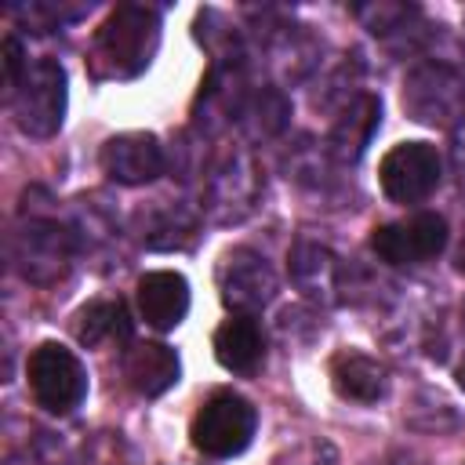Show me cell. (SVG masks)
Segmentation results:
<instances>
[{"label": "cell", "mask_w": 465, "mask_h": 465, "mask_svg": "<svg viewBox=\"0 0 465 465\" xmlns=\"http://www.w3.org/2000/svg\"><path fill=\"white\" fill-rule=\"evenodd\" d=\"M160 47V18L153 7L124 4L116 7L91 44L94 73L105 80H131L138 76Z\"/></svg>", "instance_id": "cell-1"}, {"label": "cell", "mask_w": 465, "mask_h": 465, "mask_svg": "<svg viewBox=\"0 0 465 465\" xmlns=\"http://www.w3.org/2000/svg\"><path fill=\"white\" fill-rule=\"evenodd\" d=\"M15 124L33 138H51L65 120V69L54 58L29 62L25 76L11 91Z\"/></svg>", "instance_id": "cell-2"}, {"label": "cell", "mask_w": 465, "mask_h": 465, "mask_svg": "<svg viewBox=\"0 0 465 465\" xmlns=\"http://www.w3.org/2000/svg\"><path fill=\"white\" fill-rule=\"evenodd\" d=\"M25 378H29L33 400L51 414H69L87 396V371L80 356L58 341H44L29 352Z\"/></svg>", "instance_id": "cell-3"}, {"label": "cell", "mask_w": 465, "mask_h": 465, "mask_svg": "<svg viewBox=\"0 0 465 465\" xmlns=\"http://www.w3.org/2000/svg\"><path fill=\"white\" fill-rule=\"evenodd\" d=\"M403 109L429 127H454L465 120V76L454 65L425 62L403 80Z\"/></svg>", "instance_id": "cell-4"}, {"label": "cell", "mask_w": 465, "mask_h": 465, "mask_svg": "<svg viewBox=\"0 0 465 465\" xmlns=\"http://www.w3.org/2000/svg\"><path fill=\"white\" fill-rule=\"evenodd\" d=\"M258 429L254 407L236 396V392H214L207 403H200L193 418V447L203 450L207 458H232L240 454Z\"/></svg>", "instance_id": "cell-5"}, {"label": "cell", "mask_w": 465, "mask_h": 465, "mask_svg": "<svg viewBox=\"0 0 465 465\" xmlns=\"http://www.w3.org/2000/svg\"><path fill=\"white\" fill-rule=\"evenodd\" d=\"M443 178V160L429 142H400L378 163L381 193L392 203H421Z\"/></svg>", "instance_id": "cell-6"}, {"label": "cell", "mask_w": 465, "mask_h": 465, "mask_svg": "<svg viewBox=\"0 0 465 465\" xmlns=\"http://www.w3.org/2000/svg\"><path fill=\"white\" fill-rule=\"evenodd\" d=\"M371 247L389 265H421L447 247V218L436 211H418L374 229Z\"/></svg>", "instance_id": "cell-7"}, {"label": "cell", "mask_w": 465, "mask_h": 465, "mask_svg": "<svg viewBox=\"0 0 465 465\" xmlns=\"http://www.w3.org/2000/svg\"><path fill=\"white\" fill-rule=\"evenodd\" d=\"M69 254H73V247H69L65 229L51 225V222H29L11 240V258H15L18 272L33 283L58 280L69 265Z\"/></svg>", "instance_id": "cell-8"}, {"label": "cell", "mask_w": 465, "mask_h": 465, "mask_svg": "<svg viewBox=\"0 0 465 465\" xmlns=\"http://www.w3.org/2000/svg\"><path fill=\"white\" fill-rule=\"evenodd\" d=\"M102 171L120 185H145L163 174V149L145 131L116 134L102 145Z\"/></svg>", "instance_id": "cell-9"}, {"label": "cell", "mask_w": 465, "mask_h": 465, "mask_svg": "<svg viewBox=\"0 0 465 465\" xmlns=\"http://www.w3.org/2000/svg\"><path fill=\"white\" fill-rule=\"evenodd\" d=\"M218 280H222V298H225V305L236 309V312H251V316H254V309H262V305L272 298V291H276L272 269H269L265 258L254 254V251H232V254H225Z\"/></svg>", "instance_id": "cell-10"}, {"label": "cell", "mask_w": 465, "mask_h": 465, "mask_svg": "<svg viewBox=\"0 0 465 465\" xmlns=\"http://www.w3.org/2000/svg\"><path fill=\"white\" fill-rule=\"evenodd\" d=\"M138 312L156 331H174L189 312V283L182 272L156 269L138 280Z\"/></svg>", "instance_id": "cell-11"}, {"label": "cell", "mask_w": 465, "mask_h": 465, "mask_svg": "<svg viewBox=\"0 0 465 465\" xmlns=\"http://www.w3.org/2000/svg\"><path fill=\"white\" fill-rule=\"evenodd\" d=\"M331 385L341 400H352V403H378L389 389V371L360 352V349H345L331 360Z\"/></svg>", "instance_id": "cell-12"}, {"label": "cell", "mask_w": 465, "mask_h": 465, "mask_svg": "<svg viewBox=\"0 0 465 465\" xmlns=\"http://www.w3.org/2000/svg\"><path fill=\"white\" fill-rule=\"evenodd\" d=\"M214 356L232 374H251L265 356V334L262 323L251 312H232L214 331Z\"/></svg>", "instance_id": "cell-13"}, {"label": "cell", "mask_w": 465, "mask_h": 465, "mask_svg": "<svg viewBox=\"0 0 465 465\" xmlns=\"http://www.w3.org/2000/svg\"><path fill=\"white\" fill-rule=\"evenodd\" d=\"M178 356L163 341H142L127 349L124 356V374L138 396H160L178 381Z\"/></svg>", "instance_id": "cell-14"}, {"label": "cell", "mask_w": 465, "mask_h": 465, "mask_svg": "<svg viewBox=\"0 0 465 465\" xmlns=\"http://www.w3.org/2000/svg\"><path fill=\"white\" fill-rule=\"evenodd\" d=\"M378 120H381V105H378V98L360 94V98L349 105V113H345V116L334 124V131H331V145H334V153H338L341 160H360L363 149L371 145V134H374Z\"/></svg>", "instance_id": "cell-15"}, {"label": "cell", "mask_w": 465, "mask_h": 465, "mask_svg": "<svg viewBox=\"0 0 465 465\" xmlns=\"http://www.w3.org/2000/svg\"><path fill=\"white\" fill-rule=\"evenodd\" d=\"M76 341L80 345H102L109 338H127V312H124V302L116 298H105V302H91L76 312Z\"/></svg>", "instance_id": "cell-16"}, {"label": "cell", "mask_w": 465, "mask_h": 465, "mask_svg": "<svg viewBox=\"0 0 465 465\" xmlns=\"http://www.w3.org/2000/svg\"><path fill=\"white\" fill-rule=\"evenodd\" d=\"M291 269H294L298 287L309 298H320L334 283V258L323 247H316V243H298L294 247V258H291Z\"/></svg>", "instance_id": "cell-17"}, {"label": "cell", "mask_w": 465, "mask_h": 465, "mask_svg": "<svg viewBox=\"0 0 465 465\" xmlns=\"http://www.w3.org/2000/svg\"><path fill=\"white\" fill-rule=\"evenodd\" d=\"M458 385H461V392H465V360L458 363Z\"/></svg>", "instance_id": "cell-18"}, {"label": "cell", "mask_w": 465, "mask_h": 465, "mask_svg": "<svg viewBox=\"0 0 465 465\" xmlns=\"http://www.w3.org/2000/svg\"><path fill=\"white\" fill-rule=\"evenodd\" d=\"M458 258H461V269H465V243H461V254Z\"/></svg>", "instance_id": "cell-19"}, {"label": "cell", "mask_w": 465, "mask_h": 465, "mask_svg": "<svg viewBox=\"0 0 465 465\" xmlns=\"http://www.w3.org/2000/svg\"><path fill=\"white\" fill-rule=\"evenodd\" d=\"M458 156H461V163H465V149H458Z\"/></svg>", "instance_id": "cell-20"}, {"label": "cell", "mask_w": 465, "mask_h": 465, "mask_svg": "<svg viewBox=\"0 0 465 465\" xmlns=\"http://www.w3.org/2000/svg\"><path fill=\"white\" fill-rule=\"evenodd\" d=\"M461 44H465V33H461Z\"/></svg>", "instance_id": "cell-21"}, {"label": "cell", "mask_w": 465, "mask_h": 465, "mask_svg": "<svg viewBox=\"0 0 465 465\" xmlns=\"http://www.w3.org/2000/svg\"><path fill=\"white\" fill-rule=\"evenodd\" d=\"M305 465H316V461H305Z\"/></svg>", "instance_id": "cell-22"}]
</instances>
